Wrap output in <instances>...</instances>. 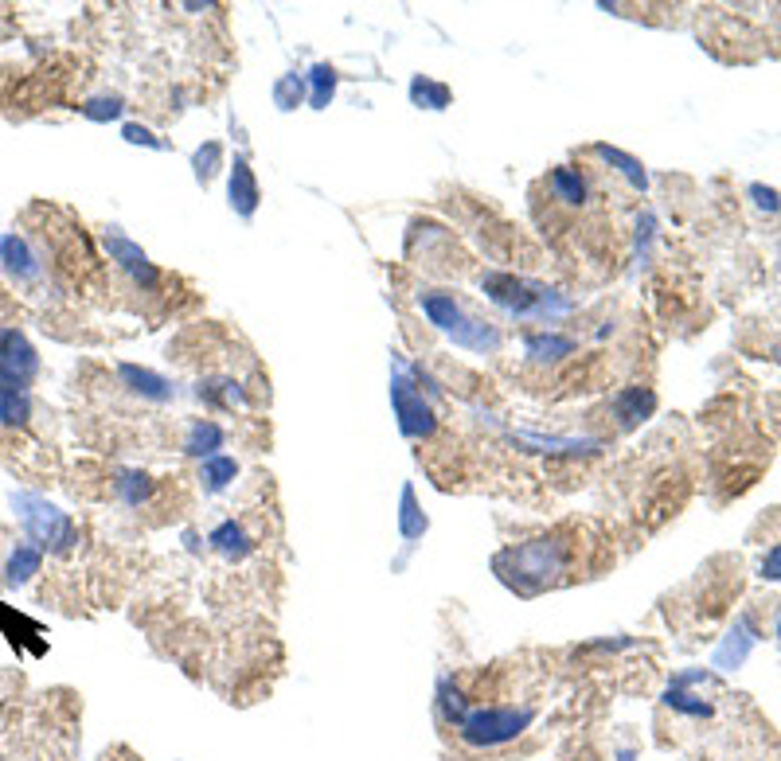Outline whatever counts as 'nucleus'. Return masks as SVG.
<instances>
[{
  "label": "nucleus",
  "instance_id": "nucleus-1",
  "mask_svg": "<svg viewBox=\"0 0 781 761\" xmlns=\"http://www.w3.org/2000/svg\"><path fill=\"white\" fill-rule=\"evenodd\" d=\"M578 543L571 531H543L532 539L508 543L493 555V574L520 598H535L571 578Z\"/></svg>",
  "mask_w": 781,
  "mask_h": 761
},
{
  "label": "nucleus",
  "instance_id": "nucleus-2",
  "mask_svg": "<svg viewBox=\"0 0 781 761\" xmlns=\"http://www.w3.org/2000/svg\"><path fill=\"white\" fill-rule=\"evenodd\" d=\"M414 305H418L422 321L430 324L434 332H442L453 348H461L469 356H500L504 352V328L477 317L450 289L426 285V289L414 293Z\"/></svg>",
  "mask_w": 781,
  "mask_h": 761
},
{
  "label": "nucleus",
  "instance_id": "nucleus-3",
  "mask_svg": "<svg viewBox=\"0 0 781 761\" xmlns=\"http://www.w3.org/2000/svg\"><path fill=\"white\" fill-rule=\"evenodd\" d=\"M481 293L485 301L500 309L508 321H535V324H559L575 313V301L547 285V281L524 278V274H512V270H485L481 274Z\"/></svg>",
  "mask_w": 781,
  "mask_h": 761
},
{
  "label": "nucleus",
  "instance_id": "nucleus-4",
  "mask_svg": "<svg viewBox=\"0 0 781 761\" xmlns=\"http://www.w3.org/2000/svg\"><path fill=\"white\" fill-rule=\"evenodd\" d=\"M8 500H12V516L20 520L28 543H36L47 555H71L75 551L79 527L59 504H51L47 496L32 492V488H12Z\"/></svg>",
  "mask_w": 781,
  "mask_h": 761
},
{
  "label": "nucleus",
  "instance_id": "nucleus-5",
  "mask_svg": "<svg viewBox=\"0 0 781 761\" xmlns=\"http://www.w3.org/2000/svg\"><path fill=\"white\" fill-rule=\"evenodd\" d=\"M532 722H535V707H504V703H493V707H469L453 730H457L461 746H469V750H504L516 738H524L532 730Z\"/></svg>",
  "mask_w": 781,
  "mask_h": 761
},
{
  "label": "nucleus",
  "instance_id": "nucleus-6",
  "mask_svg": "<svg viewBox=\"0 0 781 761\" xmlns=\"http://www.w3.org/2000/svg\"><path fill=\"white\" fill-rule=\"evenodd\" d=\"M387 395H391L395 426H399L403 438L430 441L438 434V410H434V402L426 399L399 367H391V387H387Z\"/></svg>",
  "mask_w": 781,
  "mask_h": 761
},
{
  "label": "nucleus",
  "instance_id": "nucleus-7",
  "mask_svg": "<svg viewBox=\"0 0 781 761\" xmlns=\"http://www.w3.org/2000/svg\"><path fill=\"white\" fill-rule=\"evenodd\" d=\"M102 246H106L110 262L122 270L125 281H129L137 293H161V285H165L161 266H157L137 242L129 239L122 227H106V231H102Z\"/></svg>",
  "mask_w": 781,
  "mask_h": 761
},
{
  "label": "nucleus",
  "instance_id": "nucleus-8",
  "mask_svg": "<svg viewBox=\"0 0 781 761\" xmlns=\"http://www.w3.org/2000/svg\"><path fill=\"white\" fill-rule=\"evenodd\" d=\"M36 375H40V352H36V344L16 324H0V379H12V383L32 387Z\"/></svg>",
  "mask_w": 781,
  "mask_h": 761
},
{
  "label": "nucleus",
  "instance_id": "nucleus-9",
  "mask_svg": "<svg viewBox=\"0 0 781 761\" xmlns=\"http://www.w3.org/2000/svg\"><path fill=\"white\" fill-rule=\"evenodd\" d=\"M0 266H4L8 278L16 281V285H24V289L40 285L43 274H47L43 254L24 239V235H16V231H8V235L0 239Z\"/></svg>",
  "mask_w": 781,
  "mask_h": 761
},
{
  "label": "nucleus",
  "instance_id": "nucleus-10",
  "mask_svg": "<svg viewBox=\"0 0 781 761\" xmlns=\"http://www.w3.org/2000/svg\"><path fill=\"white\" fill-rule=\"evenodd\" d=\"M118 383H122L125 395L153 402V406H168L176 399V383L153 367H141V363H118Z\"/></svg>",
  "mask_w": 781,
  "mask_h": 761
},
{
  "label": "nucleus",
  "instance_id": "nucleus-11",
  "mask_svg": "<svg viewBox=\"0 0 781 761\" xmlns=\"http://www.w3.org/2000/svg\"><path fill=\"white\" fill-rule=\"evenodd\" d=\"M653 414H657V391L645 387V383H629V387H621L610 399V418H614L617 430H625V434L645 426Z\"/></svg>",
  "mask_w": 781,
  "mask_h": 761
},
{
  "label": "nucleus",
  "instance_id": "nucleus-12",
  "mask_svg": "<svg viewBox=\"0 0 781 761\" xmlns=\"http://www.w3.org/2000/svg\"><path fill=\"white\" fill-rule=\"evenodd\" d=\"M512 441L524 453H543V457H598L606 449L602 438H559V434H532V430H516Z\"/></svg>",
  "mask_w": 781,
  "mask_h": 761
},
{
  "label": "nucleus",
  "instance_id": "nucleus-13",
  "mask_svg": "<svg viewBox=\"0 0 781 761\" xmlns=\"http://www.w3.org/2000/svg\"><path fill=\"white\" fill-rule=\"evenodd\" d=\"M227 203L239 219H254L262 207V188H258V176L250 168L247 153H235V161L227 164Z\"/></svg>",
  "mask_w": 781,
  "mask_h": 761
},
{
  "label": "nucleus",
  "instance_id": "nucleus-14",
  "mask_svg": "<svg viewBox=\"0 0 781 761\" xmlns=\"http://www.w3.org/2000/svg\"><path fill=\"white\" fill-rule=\"evenodd\" d=\"M571 356H578V340L559 328H535L524 336V360L532 367H559Z\"/></svg>",
  "mask_w": 781,
  "mask_h": 761
},
{
  "label": "nucleus",
  "instance_id": "nucleus-15",
  "mask_svg": "<svg viewBox=\"0 0 781 761\" xmlns=\"http://www.w3.org/2000/svg\"><path fill=\"white\" fill-rule=\"evenodd\" d=\"M547 192H551V200L571 207V211H582V207H590V200H594L590 176L582 168H575V164H555L547 172Z\"/></svg>",
  "mask_w": 781,
  "mask_h": 761
},
{
  "label": "nucleus",
  "instance_id": "nucleus-16",
  "mask_svg": "<svg viewBox=\"0 0 781 761\" xmlns=\"http://www.w3.org/2000/svg\"><path fill=\"white\" fill-rule=\"evenodd\" d=\"M254 535L239 520H219L207 531V551L219 555L223 562H247L254 555Z\"/></svg>",
  "mask_w": 781,
  "mask_h": 761
},
{
  "label": "nucleus",
  "instance_id": "nucleus-17",
  "mask_svg": "<svg viewBox=\"0 0 781 761\" xmlns=\"http://www.w3.org/2000/svg\"><path fill=\"white\" fill-rule=\"evenodd\" d=\"M180 449H184V457H192V461H207V457L223 453V449H227V430H223V422H215V418H192V422L184 426Z\"/></svg>",
  "mask_w": 781,
  "mask_h": 761
},
{
  "label": "nucleus",
  "instance_id": "nucleus-18",
  "mask_svg": "<svg viewBox=\"0 0 781 761\" xmlns=\"http://www.w3.org/2000/svg\"><path fill=\"white\" fill-rule=\"evenodd\" d=\"M40 566H43V551L36 543H16L8 551L4 566H0V586L4 590H20V586H28L40 574Z\"/></svg>",
  "mask_w": 781,
  "mask_h": 761
},
{
  "label": "nucleus",
  "instance_id": "nucleus-19",
  "mask_svg": "<svg viewBox=\"0 0 781 761\" xmlns=\"http://www.w3.org/2000/svg\"><path fill=\"white\" fill-rule=\"evenodd\" d=\"M590 153L606 164V168H614L617 176H621L633 192H649V172H645V164L637 161L633 153L617 149V145H610V141H594V145H590Z\"/></svg>",
  "mask_w": 781,
  "mask_h": 761
},
{
  "label": "nucleus",
  "instance_id": "nucleus-20",
  "mask_svg": "<svg viewBox=\"0 0 781 761\" xmlns=\"http://www.w3.org/2000/svg\"><path fill=\"white\" fill-rule=\"evenodd\" d=\"M196 399L204 402V406H211V410H247L250 406L243 383H239V379H231V375H211V379H200V383H196Z\"/></svg>",
  "mask_w": 781,
  "mask_h": 761
},
{
  "label": "nucleus",
  "instance_id": "nucleus-21",
  "mask_svg": "<svg viewBox=\"0 0 781 761\" xmlns=\"http://www.w3.org/2000/svg\"><path fill=\"white\" fill-rule=\"evenodd\" d=\"M399 539H403V547H418V539L430 531V516H426V508H422V500H418V488L411 481L399 488Z\"/></svg>",
  "mask_w": 781,
  "mask_h": 761
},
{
  "label": "nucleus",
  "instance_id": "nucleus-22",
  "mask_svg": "<svg viewBox=\"0 0 781 761\" xmlns=\"http://www.w3.org/2000/svg\"><path fill=\"white\" fill-rule=\"evenodd\" d=\"M28 418H32V387L0 379V426L20 430L28 426Z\"/></svg>",
  "mask_w": 781,
  "mask_h": 761
},
{
  "label": "nucleus",
  "instance_id": "nucleus-23",
  "mask_svg": "<svg viewBox=\"0 0 781 761\" xmlns=\"http://www.w3.org/2000/svg\"><path fill=\"white\" fill-rule=\"evenodd\" d=\"M114 492H118V500H122L125 508H145V504L157 496V481H153V473H145V469H118Z\"/></svg>",
  "mask_w": 781,
  "mask_h": 761
},
{
  "label": "nucleus",
  "instance_id": "nucleus-24",
  "mask_svg": "<svg viewBox=\"0 0 781 761\" xmlns=\"http://www.w3.org/2000/svg\"><path fill=\"white\" fill-rule=\"evenodd\" d=\"M196 477H200L204 496H219V492H227L231 484L239 481V461L231 453H215V457L200 461V473Z\"/></svg>",
  "mask_w": 781,
  "mask_h": 761
},
{
  "label": "nucleus",
  "instance_id": "nucleus-25",
  "mask_svg": "<svg viewBox=\"0 0 781 761\" xmlns=\"http://www.w3.org/2000/svg\"><path fill=\"white\" fill-rule=\"evenodd\" d=\"M407 94H411V106L430 110V114H442V110H450L453 106V90L446 82L430 79V75H414V79L407 82Z\"/></svg>",
  "mask_w": 781,
  "mask_h": 761
},
{
  "label": "nucleus",
  "instance_id": "nucleus-26",
  "mask_svg": "<svg viewBox=\"0 0 781 761\" xmlns=\"http://www.w3.org/2000/svg\"><path fill=\"white\" fill-rule=\"evenodd\" d=\"M305 82H309V106H313V110H329L332 98H336V86H340V71L321 59V63L309 67Z\"/></svg>",
  "mask_w": 781,
  "mask_h": 761
},
{
  "label": "nucleus",
  "instance_id": "nucleus-27",
  "mask_svg": "<svg viewBox=\"0 0 781 761\" xmlns=\"http://www.w3.org/2000/svg\"><path fill=\"white\" fill-rule=\"evenodd\" d=\"M754 641H758V637H754V629H750V617L735 621V629L727 633V641L719 644V652H715V664H719V668H727V664H742Z\"/></svg>",
  "mask_w": 781,
  "mask_h": 761
},
{
  "label": "nucleus",
  "instance_id": "nucleus-28",
  "mask_svg": "<svg viewBox=\"0 0 781 761\" xmlns=\"http://www.w3.org/2000/svg\"><path fill=\"white\" fill-rule=\"evenodd\" d=\"M227 168V153H223V145L219 141H204V145H196V153H192V176H196V184H211L219 172Z\"/></svg>",
  "mask_w": 781,
  "mask_h": 761
},
{
  "label": "nucleus",
  "instance_id": "nucleus-29",
  "mask_svg": "<svg viewBox=\"0 0 781 761\" xmlns=\"http://www.w3.org/2000/svg\"><path fill=\"white\" fill-rule=\"evenodd\" d=\"M270 98H274V106L289 114V110H297L301 102H309V82L301 71H286L282 79L274 82V90H270Z\"/></svg>",
  "mask_w": 781,
  "mask_h": 761
},
{
  "label": "nucleus",
  "instance_id": "nucleus-30",
  "mask_svg": "<svg viewBox=\"0 0 781 761\" xmlns=\"http://www.w3.org/2000/svg\"><path fill=\"white\" fill-rule=\"evenodd\" d=\"M469 707H473V703L465 699L461 683L453 680V676H442V680H438V715H442V722L457 726V722H461V715H465Z\"/></svg>",
  "mask_w": 781,
  "mask_h": 761
},
{
  "label": "nucleus",
  "instance_id": "nucleus-31",
  "mask_svg": "<svg viewBox=\"0 0 781 761\" xmlns=\"http://www.w3.org/2000/svg\"><path fill=\"white\" fill-rule=\"evenodd\" d=\"M79 114L86 121H98V125L118 121L125 114V98L122 94H94V98H86L83 106H79Z\"/></svg>",
  "mask_w": 781,
  "mask_h": 761
},
{
  "label": "nucleus",
  "instance_id": "nucleus-32",
  "mask_svg": "<svg viewBox=\"0 0 781 761\" xmlns=\"http://www.w3.org/2000/svg\"><path fill=\"white\" fill-rule=\"evenodd\" d=\"M664 707H672L680 715H692V719H707L711 715V703H703L699 695H692L688 687H676V683L664 691Z\"/></svg>",
  "mask_w": 781,
  "mask_h": 761
},
{
  "label": "nucleus",
  "instance_id": "nucleus-33",
  "mask_svg": "<svg viewBox=\"0 0 781 761\" xmlns=\"http://www.w3.org/2000/svg\"><path fill=\"white\" fill-rule=\"evenodd\" d=\"M122 137H125V145H141V149H153V153H165L168 149L165 137H157V129H149L145 121H125Z\"/></svg>",
  "mask_w": 781,
  "mask_h": 761
},
{
  "label": "nucleus",
  "instance_id": "nucleus-34",
  "mask_svg": "<svg viewBox=\"0 0 781 761\" xmlns=\"http://www.w3.org/2000/svg\"><path fill=\"white\" fill-rule=\"evenodd\" d=\"M653 239H657V219H653V211H641L637 215V258L641 262H649Z\"/></svg>",
  "mask_w": 781,
  "mask_h": 761
},
{
  "label": "nucleus",
  "instance_id": "nucleus-35",
  "mask_svg": "<svg viewBox=\"0 0 781 761\" xmlns=\"http://www.w3.org/2000/svg\"><path fill=\"white\" fill-rule=\"evenodd\" d=\"M758 574H762L766 582H781V543H774V547L762 555V562H758Z\"/></svg>",
  "mask_w": 781,
  "mask_h": 761
},
{
  "label": "nucleus",
  "instance_id": "nucleus-36",
  "mask_svg": "<svg viewBox=\"0 0 781 761\" xmlns=\"http://www.w3.org/2000/svg\"><path fill=\"white\" fill-rule=\"evenodd\" d=\"M750 200L762 211H781V196L774 188H766V184H750Z\"/></svg>",
  "mask_w": 781,
  "mask_h": 761
},
{
  "label": "nucleus",
  "instance_id": "nucleus-37",
  "mask_svg": "<svg viewBox=\"0 0 781 761\" xmlns=\"http://www.w3.org/2000/svg\"><path fill=\"white\" fill-rule=\"evenodd\" d=\"M778 641H781V609H778Z\"/></svg>",
  "mask_w": 781,
  "mask_h": 761
}]
</instances>
